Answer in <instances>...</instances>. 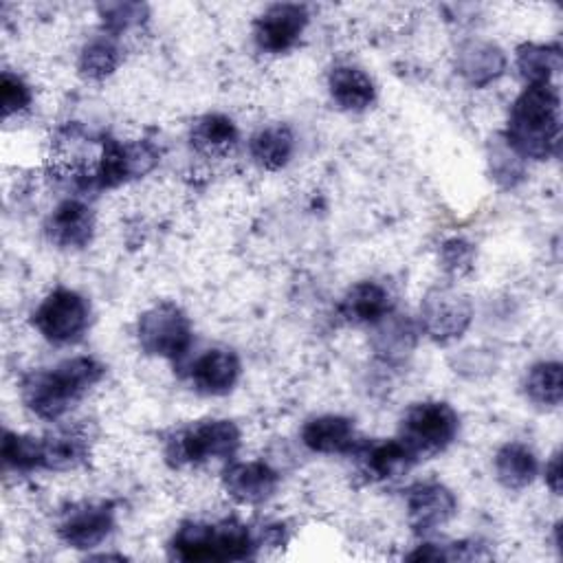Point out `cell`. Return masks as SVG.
<instances>
[{
	"label": "cell",
	"instance_id": "cell-1",
	"mask_svg": "<svg viewBox=\"0 0 563 563\" xmlns=\"http://www.w3.org/2000/svg\"><path fill=\"white\" fill-rule=\"evenodd\" d=\"M103 363L92 356H73L51 369H33L20 380L24 407L42 420L55 422L66 416L101 378Z\"/></svg>",
	"mask_w": 563,
	"mask_h": 563
},
{
	"label": "cell",
	"instance_id": "cell-2",
	"mask_svg": "<svg viewBox=\"0 0 563 563\" xmlns=\"http://www.w3.org/2000/svg\"><path fill=\"white\" fill-rule=\"evenodd\" d=\"M561 101L552 84L526 86L512 101L504 141L523 161H545L559 147Z\"/></svg>",
	"mask_w": 563,
	"mask_h": 563
},
{
	"label": "cell",
	"instance_id": "cell-3",
	"mask_svg": "<svg viewBox=\"0 0 563 563\" xmlns=\"http://www.w3.org/2000/svg\"><path fill=\"white\" fill-rule=\"evenodd\" d=\"M242 442V433L233 420L207 418L180 427L165 438V462L172 468L198 466L209 460H231Z\"/></svg>",
	"mask_w": 563,
	"mask_h": 563
},
{
	"label": "cell",
	"instance_id": "cell-4",
	"mask_svg": "<svg viewBox=\"0 0 563 563\" xmlns=\"http://www.w3.org/2000/svg\"><path fill=\"white\" fill-rule=\"evenodd\" d=\"M457 431L460 416L449 402L422 400L402 413L398 438L420 462L442 453L455 440Z\"/></svg>",
	"mask_w": 563,
	"mask_h": 563
},
{
	"label": "cell",
	"instance_id": "cell-5",
	"mask_svg": "<svg viewBox=\"0 0 563 563\" xmlns=\"http://www.w3.org/2000/svg\"><path fill=\"white\" fill-rule=\"evenodd\" d=\"M136 339L145 354L167 361L187 356L194 330L185 310L172 301H161L147 308L136 321Z\"/></svg>",
	"mask_w": 563,
	"mask_h": 563
},
{
	"label": "cell",
	"instance_id": "cell-6",
	"mask_svg": "<svg viewBox=\"0 0 563 563\" xmlns=\"http://www.w3.org/2000/svg\"><path fill=\"white\" fill-rule=\"evenodd\" d=\"M31 323L48 343L73 345L88 330L90 306L77 290L59 286L37 303Z\"/></svg>",
	"mask_w": 563,
	"mask_h": 563
},
{
	"label": "cell",
	"instance_id": "cell-7",
	"mask_svg": "<svg viewBox=\"0 0 563 563\" xmlns=\"http://www.w3.org/2000/svg\"><path fill=\"white\" fill-rule=\"evenodd\" d=\"M161 161V152L150 141L123 143L114 136H103L97 169L95 189H114L132 178H141L152 172Z\"/></svg>",
	"mask_w": 563,
	"mask_h": 563
},
{
	"label": "cell",
	"instance_id": "cell-8",
	"mask_svg": "<svg viewBox=\"0 0 563 563\" xmlns=\"http://www.w3.org/2000/svg\"><path fill=\"white\" fill-rule=\"evenodd\" d=\"M471 321V299L451 286L431 288L420 301V330L438 343L460 339L468 330Z\"/></svg>",
	"mask_w": 563,
	"mask_h": 563
},
{
	"label": "cell",
	"instance_id": "cell-9",
	"mask_svg": "<svg viewBox=\"0 0 563 563\" xmlns=\"http://www.w3.org/2000/svg\"><path fill=\"white\" fill-rule=\"evenodd\" d=\"M114 515L112 501L73 504L57 521V537L73 550H92L112 532Z\"/></svg>",
	"mask_w": 563,
	"mask_h": 563
},
{
	"label": "cell",
	"instance_id": "cell-10",
	"mask_svg": "<svg viewBox=\"0 0 563 563\" xmlns=\"http://www.w3.org/2000/svg\"><path fill=\"white\" fill-rule=\"evenodd\" d=\"M308 9L297 2H277L264 9V13L253 22V40L260 51L264 53H286L290 51L306 24H308Z\"/></svg>",
	"mask_w": 563,
	"mask_h": 563
},
{
	"label": "cell",
	"instance_id": "cell-11",
	"mask_svg": "<svg viewBox=\"0 0 563 563\" xmlns=\"http://www.w3.org/2000/svg\"><path fill=\"white\" fill-rule=\"evenodd\" d=\"M407 523L418 534H429L449 523L457 510L451 488L440 482H418L405 495Z\"/></svg>",
	"mask_w": 563,
	"mask_h": 563
},
{
	"label": "cell",
	"instance_id": "cell-12",
	"mask_svg": "<svg viewBox=\"0 0 563 563\" xmlns=\"http://www.w3.org/2000/svg\"><path fill=\"white\" fill-rule=\"evenodd\" d=\"M240 372L242 363L233 350L211 347L189 363L187 376L198 394L224 396L235 387Z\"/></svg>",
	"mask_w": 563,
	"mask_h": 563
},
{
	"label": "cell",
	"instance_id": "cell-13",
	"mask_svg": "<svg viewBox=\"0 0 563 563\" xmlns=\"http://www.w3.org/2000/svg\"><path fill=\"white\" fill-rule=\"evenodd\" d=\"M356 457L361 473L372 482H389L405 473H409L418 460L413 453L400 442V438L376 440V442H358L350 453Z\"/></svg>",
	"mask_w": 563,
	"mask_h": 563
},
{
	"label": "cell",
	"instance_id": "cell-14",
	"mask_svg": "<svg viewBox=\"0 0 563 563\" xmlns=\"http://www.w3.org/2000/svg\"><path fill=\"white\" fill-rule=\"evenodd\" d=\"M222 486L238 504L257 506L275 495L279 486V473L260 460L233 462L222 473Z\"/></svg>",
	"mask_w": 563,
	"mask_h": 563
},
{
	"label": "cell",
	"instance_id": "cell-15",
	"mask_svg": "<svg viewBox=\"0 0 563 563\" xmlns=\"http://www.w3.org/2000/svg\"><path fill=\"white\" fill-rule=\"evenodd\" d=\"M44 233L59 249H84L95 233V213L84 200L66 198L46 218Z\"/></svg>",
	"mask_w": 563,
	"mask_h": 563
},
{
	"label": "cell",
	"instance_id": "cell-16",
	"mask_svg": "<svg viewBox=\"0 0 563 563\" xmlns=\"http://www.w3.org/2000/svg\"><path fill=\"white\" fill-rule=\"evenodd\" d=\"M504 51L486 40H471L457 51L455 70L473 88H486L506 70Z\"/></svg>",
	"mask_w": 563,
	"mask_h": 563
},
{
	"label": "cell",
	"instance_id": "cell-17",
	"mask_svg": "<svg viewBox=\"0 0 563 563\" xmlns=\"http://www.w3.org/2000/svg\"><path fill=\"white\" fill-rule=\"evenodd\" d=\"M301 442L312 453H323V455L347 453L350 455L354 446L361 442V438L356 435L354 422L350 418L325 413V416L310 418L303 424Z\"/></svg>",
	"mask_w": 563,
	"mask_h": 563
},
{
	"label": "cell",
	"instance_id": "cell-18",
	"mask_svg": "<svg viewBox=\"0 0 563 563\" xmlns=\"http://www.w3.org/2000/svg\"><path fill=\"white\" fill-rule=\"evenodd\" d=\"M90 455V438L84 427H62L42 438V468L44 471H73Z\"/></svg>",
	"mask_w": 563,
	"mask_h": 563
},
{
	"label": "cell",
	"instance_id": "cell-19",
	"mask_svg": "<svg viewBox=\"0 0 563 563\" xmlns=\"http://www.w3.org/2000/svg\"><path fill=\"white\" fill-rule=\"evenodd\" d=\"M391 312V297L376 282H358L339 301V317L350 325H374Z\"/></svg>",
	"mask_w": 563,
	"mask_h": 563
},
{
	"label": "cell",
	"instance_id": "cell-20",
	"mask_svg": "<svg viewBox=\"0 0 563 563\" xmlns=\"http://www.w3.org/2000/svg\"><path fill=\"white\" fill-rule=\"evenodd\" d=\"M238 128L235 123L220 112H209L198 117L189 130V143L194 152L205 158H224L238 145Z\"/></svg>",
	"mask_w": 563,
	"mask_h": 563
},
{
	"label": "cell",
	"instance_id": "cell-21",
	"mask_svg": "<svg viewBox=\"0 0 563 563\" xmlns=\"http://www.w3.org/2000/svg\"><path fill=\"white\" fill-rule=\"evenodd\" d=\"M328 90L332 101L347 112H363L374 103L376 88L369 75L356 66H336L330 70Z\"/></svg>",
	"mask_w": 563,
	"mask_h": 563
},
{
	"label": "cell",
	"instance_id": "cell-22",
	"mask_svg": "<svg viewBox=\"0 0 563 563\" xmlns=\"http://www.w3.org/2000/svg\"><path fill=\"white\" fill-rule=\"evenodd\" d=\"M372 328H374L372 347L383 361H389V363L402 361L416 347L418 328L413 325L411 319L396 314L394 310Z\"/></svg>",
	"mask_w": 563,
	"mask_h": 563
},
{
	"label": "cell",
	"instance_id": "cell-23",
	"mask_svg": "<svg viewBox=\"0 0 563 563\" xmlns=\"http://www.w3.org/2000/svg\"><path fill=\"white\" fill-rule=\"evenodd\" d=\"M295 152V134L286 123H273L260 128L249 141V154L253 163L266 172H277L288 165Z\"/></svg>",
	"mask_w": 563,
	"mask_h": 563
},
{
	"label": "cell",
	"instance_id": "cell-24",
	"mask_svg": "<svg viewBox=\"0 0 563 563\" xmlns=\"http://www.w3.org/2000/svg\"><path fill=\"white\" fill-rule=\"evenodd\" d=\"M493 466L497 482L508 490H521L530 486L539 473L537 455L521 442H506L499 446Z\"/></svg>",
	"mask_w": 563,
	"mask_h": 563
},
{
	"label": "cell",
	"instance_id": "cell-25",
	"mask_svg": "<svg viewBox=\"0 0 563 563\" xmlns=\"http://www.w3.org/2000/svg\"><path fill=\"white\" fill-rule=\"evenodd\" d=\"M563 53L559 44L523 42L515 51V66L526 86L552 84V77L561 70Z\"/></svg>",
	"mask_w": 563,
	"mask_h": 563
},
{
	"label": "cell",
	"instance_id": "cell-26",
	"mask_svg": "<svg viewBox=\"0 0 563 563\" xmlns=\"http://www.w3.org/2000/svg\"><path fill=\"white\" fill-rule=\"evenodd\" d=\"M523 394L539 407H559L563 398V369L559 361H541L523 376Z\"/></svg>",
	"mask_w": 563,
	"mask_h": 563
},
{
	"label": "cell",
	"instance_id": "cell-27",
	"mask_svg": "<svg viewBox=\"0 0 563 563\" xmlns=\"http://www.w3.org/2000/svg\"><path fill=\"white\" fill-rule=\"evenodd\" d=\"M121 57L123 55H121L117 40L110 35H101V37H95L84 44V48L79 51L77 68L84 79L103 81L119 68Z\"/></svg>",
	"mask_w": 563,
	"mask_h": 563
},
{
	"label": "cell",
	"instance_id": "cell-28",
	"mask_svg": "<svg viewBox=\"0 0 563 563\" xmlns=\"http://www.w3.org/2000/svg\"><path fill=\"white\" fill-rule=\"evenodd\" d=\"M0 457H2L4 471H11V473L24 475V473L42 471V438L4 429Z\"/></svg>",
	"mask_w": 563,
	"mask_h": 563
},
{
	"label": "cell",
	"instance_id": "cell-29",
	"mask_svg": "<svg viewBox=\"0 0 563 563\" xmlns=\"http://www.w3.org/2000/svg\"><path fill=\"white\" fill-rule=\"evenodd\" d=\"M213 523L185 521L176 528L169 541V554L178 561H211Z\"/></svg>",
	"mask_w": 563,
	"mask_h": 563
},
{
	"label": "cell",
	"instance_id": "cell-30",
	"mask_svg": "<svg viewBox=\"0 0 563 563\" xmlns=\"http://www.w3.org/2000/svg\"><path fill=\"white\" fill-rule=\"evenodd\" d=\"M97 13L103 31L117 40L123 33L141 29L147 20L150 9L143 2H101L97 4Z\"/></svg>",
	"mask_w": 563,
	"mask_h": 563
},
{
	"label": "cell",
	"instance_id": "cell-31",
	"mask_svg": "<svg viewBox=\"0 0 563 563\" xmlns=\"http://www.w3.org/2000/svg\"><path fill=\"white\" fill-rule=\"evenodd\" d=\"M488 165H490V174H493L495 183L506 189L517 187L526 176L523 158L504 141V136H499L490 143Z\"/></svg>",
	"mask_w": 563,
	"mask_h": 563
},
{
	"label": "cell",
	"instance_id": "cell-32",
	"mask_svg": "<svg viewBox=\"0 0 563 563\" xmlns=\"http://www.w3.org/2000/svg\"><path fill=\"white\" fill-rule=\"evenodd\" d=\"M0 103H2V119H9L13 114L29 110V106L33 103L31 86L20 75L4 70L0 79Z\"/></svg>",
	"mask_w": 563,
	"mask_h": 563
},
{
	"label": "cell",
	"instance_id": "cell-33",
	"mask_svg": "<svg viewBox=\"0 0 563 563\" xmlns=\"http://www.w3.org/2000/svg\"><path fill=\"white\" fill-rule=\"evenodd\" d=\"M475 264V246L464 238H451L440 246V266L451 277L466 275Z\"/></svg>",
	"mask_w": 563,
	"mask_h": 563
},
{
	"label": "cell",
	"instance_id": "cell-34",
	"mask_svg": "<svg viewBox=\"0 0 563 563\" xmlns=\"http://www.w3.org/2000/svg\"><path fill=\"white\" fill-rule=\"evenodd\" d=\"M543 479H545V486L554 493V495H561V451H554L552 457L545 462L543 466Z\"/></svg>",
	"mask_w": 563,
	"mask_h": 563
}]
</instances>
